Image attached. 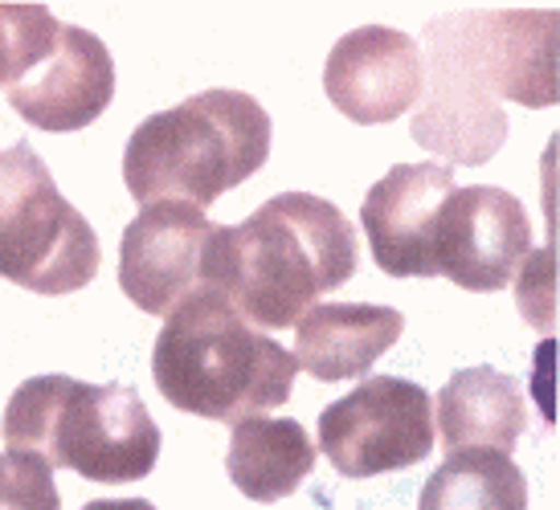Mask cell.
I'll return each instance as SVG.
<instances>
[{
	"label": "cell",
	"instance_id": "cell-1",
	"mask_svg": "<svg viewBox=\"0 0 560 510\" xmlns=\"http://www.w3.org/2000/svg\"><path fill=\"white\" fill-rule=\"evenodd\" d=\"M560 16L548 9L451 13L425 29L430 94L413 115V143L451 164H487L508 140L499 98L552 107Z\"/></svg>",
	"mask_w": 560,
	"mask_h": 510
},
{
	"label": "cell",
	"instance_id": "cell-2",
	"mask_svg": "<svg viewBox=\"0 0 560 510\" xmlns=\"http://www.w3.org/2000/svg\"><path fill=\"white\" fill-rule=\"evenodd\" d=\"M357 274V229L312 192H282L242 225H218L213 290L254 327H295L319 294Z\"/></svg>",
	"mask_w": 560,
	"mask_h": 510
},
{
	"label": "cell",
	"instance_id": "cell-3",
	"mask_svg": "<svg viewBox=\"0 0 560 510\" xmlns=\"http://www.w3.org/2000/svg\"><path fill=\"white\" fill-rule=\"evenodd\" d=\"M295 356L242 319L221 290H197L168 315L152 347L160 396L205 420H246L291 401Z\"/></svg>",
	"mask_w": 560,
	"mask_h": 510
},
{
	"label": "cell",
	"instance_id": "cell-4",
	"mask_svg": "<svg viewBox=\"0 0 560 510\" xmlns=\"http://www.w3.org/2000/svg\"><path fill=\"white\" fill-rule=\"evenodd\" d=\"M270 155V115L242 91H201L143 119L124 152V180L140 204H213Z\"/></svg>",
	"mask_w": 560,
	"mask_h": 510
},
{
	"label": "cell",
	"instance_id": "cell-5",
	"mask_svg": "<svg viewBox=\"0 0 560 510\" xmlns=\"http://www.w3.org/2000/svg\"><path fill=\"white\" fill-rule=\"evenodd\" d=\"M4 441L9 453L103 486L148 478L160 458V429L136 388L70 376H33L16 388L4 408Z\"/></svg>",
	"mask_w": 560,
	"mask_h": 510
},
{
	"label": "cell",
	"instance_id": "cell-6",
	"mask_svg": "<svg viewBox=\"0 0 560 510\" xmlns=\"http://www.w3.org/2000/svg\"><path fill=\"white\" fill-rule=\"evenodd\" d=\"M103 249L91 221L66 201L30 143L0 155V278L33 294L91 286Z\"/></svg>",
	"mask_w": 560,
	"mask_h": 510
},
{
	"label": "cell",
	"instance_id": "cell-7",
	"mask_svg": "<svg viewBox=\"0 0 560 510\" xmlns=\"http://www.w3.org/2000/svg\"><path fill=\"white\" fill-rule=\"evenodd\" d=\"M319 449L343 478L409 470L434 449V413L425 388L373 376L319 413Z\"/></svg>",
	"mask_w": 560,
	"mask_h": 510
},
{
	"label": "cell",
	"instance_id": "cell-8",
	"mask_svg": "<svg viewBox=\"0 0 560 510\" xmlns=\"http://www.w3.org/2000/svg\"><path fill=\"white\" fill-rule=\"evenodd\" d=\"M218 225L185 201L143 204L119 241V286L143 315H172L197 290H213Z\"/></svg>",
	"mask_w": 560,
	"mask_h": 510
},
{
	"label": "cell",
	"instance_id": "cell-9",
	"mask_svg": "<svg viewBox=\"0 0 560 510\" xmlns=\"http://www.w3.org/2000/svg\"><path fill=\"white\" fill-rule=\"evenodd\" d=\"M532 253V225L512 192L454 188L434 229V270L463 290H503Z\"/></svg>",
	"mask_w": 560,
	"mask_h": 510
},
{
	"label": "cell",
	"instance_id": "cell-10",
	"mask_svg": "<svg viewBox=\"0 0 560 510\" xmlns=\"http://www.w3.org/2000/svg\"><path fill=\"white\" fill-rule=\"evenodd\" d=\"M115 62L107 46L79 25H62L49 49L9 82L13 110L37 131H82L110 107Z\"/></svg>",
	"mask_w": 560,
	"mask_h": 510
},
{
	"label": "cell",
	"instance_id": "cell-11",
	"mask_svg": "<svg viewBox=\"0 0 560 510\" xmlns=\"http://www.w3.org/2000/svg\"><path fill=\"white\" fill-rule=\"evenodd\" d=\"M425 66L418 41L389 25H360L327 54L324 91L352 123H393L421 98Z\"/></svg>",
	"mask_w": 560,
	"mask_h": 510
},
{
	"label": "cell",
	"instance_id": "cell-12",
	"mask_svg": "<svg viewBox=\"0 0 560 510\" xmlns=\"http://www.w3.org/2000/svg\"><path fill=\"white\" fill-rule=\"evenodd\" d=\"M454 192V171L442 164H397L360 204L373 262L389 278H434L438 213Z\"/></svg>",
	"mask_w": 560,
	"mask_h": 510
},
{
	"label": "cell",
	"instance_id": "cell-13",
	"mask_svg": "<svg viewBox=\"0 0 560 510\" xmlns=\"http://www.w3.org/2000/svg\"><path fill=\"white\" fill-rule=\"evenodd\" d=\"M405 315L369 303H327L299 319L295 364L315 380H352L401 340Z\"/></svg>",
	"mask_w": 560,
	"mask_h": 510
},
{
	"label": "cell",
	"instance_id": "cell-14",
	"mask_svg": "<svg viewBox=\"0 0 560 510\" xmlns=\"http://www.w3.org/2000/svg\"><path fill=\"white\" fill-rule=\"evenodd\" d=\"M528 429V396L520 380L495 368H467L438 392V434L446 449L512 453Z\"/></svg>",
	"mask_w": 560,
	"mask_h": 510
},
{
	"label": "cell",
	"instance_id": "cell-15",
	"mask_svg": "<svg viewBox=\"0 0 560 510\" xmlns=\"http://www.w3.org/2000/svg\"><path fill=\"white\" fill-rule=\"evenodd\" d=\"M225 470L234 486L254 502H279L295 495L315 470V446L299 420L246 417L234 425Z\"/></svg>",
	"mask_w": 560,
	"mask_h": 510
},
{
	"label": "cell",
	"instance_id": "cell-16",
	"mask_svg": "<svg viewBox=\"0 0 560 510\" xmlns=\"http://www.w3.org/2000/svg\"><path fill=\"white\" fill-rule=\"evenodd\" d=\"M418 510H528V482L508 453L451 449L421 486Z\"/></svg>",
	"mask_w": 560,
	"mask_h": 510
},
{
	"label": "cell",
	"instance_id": "cell-17",
	"mask_svg": "<svg viewBox=\"0 0 560 510\" xmlns=\"http://www.w3.org/2000/svg\"><path fill=\"white\" fill-rule=\"evenodd\" d=\"M58 21L42 4H0V86L49 49Z\"/></svg>",
	"mask_w": 560,
	"mask_h": 510
},
{
	"label": "cell",
	"instance_id": "cell-18",
	"mask_svg": "<svg viewBox=\"0 0 560 510\" xmlns=\"http://www.w3.org/2000/svg\"><path fill=\"white\" fill-rule=\"evenodd\" d=\"M0 510H62L54 470L25 453L0 458Z\"/></svg>",
	"mask_w": 560,
	"mask_h": 510
},
{
	"label": "cell",
	"instance_id": "cell-19",
	"mask_svg": "<svg viewBox=\"0 0 560 510\" xmlns=\"http://www.w3.org/2000/svg\"><path fill=\"white\" fill-rule=\"evenodd\" d=\"M82 510H156L148 498H98V502H86Z\"/></svg>",
	"mask_w": 560,
	"mask_h": 510
}]
</instances>
